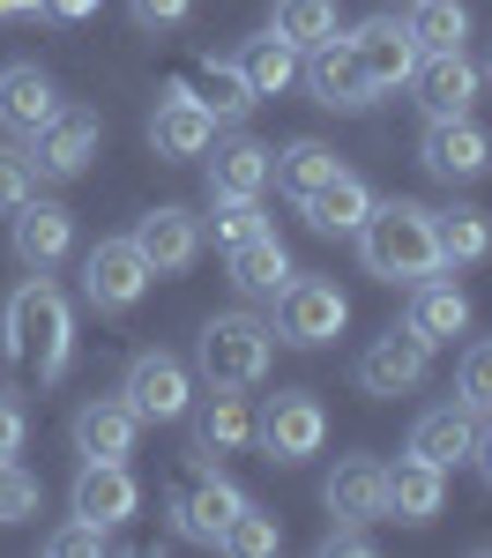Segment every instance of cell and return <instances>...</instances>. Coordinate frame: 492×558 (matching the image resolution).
Returning <instances> with one entry per match:
<instances>
[{"instance_id":"cell-1","label":"cell","mask_w":492,"mask_h":558,"mask_svg":"<svg viewBox=\"0 0 492 558\" xmlns=\"http://www.w3.org/2000/svg\"><path fill=\"white\" fill-rule=\"evenodd\" d=\"M0 336H8V357L23 365V373H38V387L68 380V365H75V305L68 291L52 283V276H23L8 305H0Z\"/></svg>"},{"instance_id":"cell-2","label":"cell","mask_w":492,"mask_h":558,"mask_svg":"<svg viewBox=\"0 0 492 558\" xmlns=\"http://www.w3.org/2000/svg\"><path fill=\"white\" fill-rule=\"evenodd\" d=\"M358 239V260H365V276H381V283H418V276H433L447 268L441 260V231H433V209L425 202H373L365 223L351 231Z\"/></svg>"},{"instance_id":"cell-3","label":"cell","mask_w":492,"mask_h":558,"mask_svg":"<svg viewBox=\"0 0 492 558\" xmlns=\"http://www.w3.org/2000/svg\"><path fill=\"white\" fill-rule=\"evenodd\" d=\"M268 357H276V336H268V320L254 313H217V320H202V336H194V380L202 387H262Z\"/></svg>"},{"instance_id":"cell-4","label":"cell","mask_w":492,"mask_h":558,"mask_svg":"<svg viewBox=\"0 0 492 558\" xmlns=\"http://www.w3.org/2000/svg\"><path fill=\"white\" fill-rule=\"evenodd\" d=\"M254 447H262L268 462H284V470L313 462V454L328 447V410H321V395H313V387H276L262 410H254Z\"/></svg>"},{"instance_id":"cell-5","label":"cell","mask_w":492,"mask_h":558,"mask_svg":"<svg viewBox=\"0 0 492 558\" xmlns=\"http://www.w3.org/2000/svg\"><path fill=\"white\" fill-rule=\"evenodd\" d=\"M344 320H351V299L328 283V276H291L284 291H276V343H291V350H321V343H336L344 336Z\"/></svg>"},{"instance_id":"cell-6","label":"cell","mask_w":492,"mask_h":558,"mask_svg":"<svg viewBox=\"0 0 492 558\" xmlns=\"http://www.w3.org/2000/svg\"><path fill=\"white\" fill-rule=\"evenodd\" d=\"M149 283H157V268L142 260L134 239H97V246L83 254V305L105 313V320L134 313V305L149 299Z\"/></svg>"},{"instance_id":"cell-7","label":"cell","mask_w":492,"mask_h":558,"mask_svg":"<svg viewBox=\"0 0 492 558\" xmlns=\"http://www.w3.org/2000/svg\"><path fill=\"white\" fill-rule=\"evenodd\" d=\"M120 395L134 402V417H142V425H179V417L194 410V365L172 357V350H134Z\"/></svg>"},{"instance_id":"cell-8","label":"cell","mask_w":492,"mask_h":558,"mask_svg":"<svg viewBox=\"0 0 492 558\" xmlns=\"http://www.w3.org/2000/svg\"><path fill=\"white\" fill-rule=\"evenodd\" d=\"M433 380V343L403 320L388 336H373V343L358 350V387L373 395V402H396V395H418V387Z\"/></svg>"},{"instance_id":"cell-9","label":"cell","mask_w":492,"mask_h":558,"mask_svg":"<svg viewBox=\"0 0 492 558\" xmlns=\"http://www.w3.org/2000/svg\"><path fill=\"white\" fill-rule=\"evenodd\" d=\"M172 529L187 536V544H202V551H217L224 544V521L247 507V492L231 484V476H217V462H202V470L187 476V484H172Z\"/></svg>"},{"instance_id":"cell-10","label":"cell","mask_w":492,"mask_h":558,"mask_svg":"<svg viewBox=\"0 0 492 558\" xmlns=\"http://www.w3.org/2000/svg\"><path fill=\"white\" fill-rule=\"evenodd\" d=\"M403 89L418 97L425 120H463V112L478 105V89H485V68H478L470 52H418V68H410Z\"/></svg>"},{"instance_id":"cell-11","label":"cell","mask_w":492,"mask_h":558,"mask_svg":"<svg viewBox=\"0 0 492 558\" xmlns=\"http://www.w3.org/2000/svg\"><path fill=\"white\" fill-rule=\"evenodd\" d=\"M418 165L441 179V186H470V179L492 172V134L463 112V120H425L418 134Z\"/></svg>"},{"instance_id":"cell-12","label":"cell","mask_w":492,"mask_h":558,"mask_svg":"<svg viewBox=\"0 0 492 558\" xmlns=\"http://www.w3.org/2000/svg\"><path fill=\"white\" fill-rule=\"evenodd\" d=\"M179 425H187V454L194 462H224V454L254 447V410H247L239 387H209V402H194Z\"/></svg>"},{"instance_id":"cell-13","label":"cell","mask_w":492,"mask_h":558,"mask_svg":"<svg viewBox=\"0 0 492 558\" xmlns=\"http://www.w3.org/2000/svg\"><path fill=\"white\" fill-rule=\"evenodd\" d=\"M299 83H307L313 105H328V112H365V105H381V89L365 83V68H358V52H351V38H344V31H336V38H321L307 52Z\"/></svg>"},{"instance_id":"cell-14","label":"cell","mask_w":492,"mask_h":558,"mask_svg":"<svg viewBox=\"0 0 492 558\" xmlns=\"http://www.w3.org/2000/svg\"><path fill=\"white\" fill-rule=\"evenodd\" d=\"M209 142H217V112L187 83H172L157 97V112H149V149H157L165 165H187V157H209Z\"/></svg>"},{"instance_id":"cell-15","label":"cell","mask_w":492,"mask_h":558,"mask_svg":"<svg viewBox=\"0 0 492 558\" xmlns=\"http://www.w3.org/2000/svg\"><path fill=\"white\" fill-rule=\"evenodd\" d=\"M60 112H68V97H60V83L45 75L38 60H15V68H0V134L31 142V134L52 128Z\"/></svg>"},{"instance_id":"cell-16","label":"cell","mask_w":492,"mask_h":558,"mask_svg":"<svg viewBox=\"0 0 492 558\" xmlns=\"http://www.w3.org/2000/svg\"><path fill=\"white\" fill-rule=\"evenodd\" d=\"M321 507H328L336 521H358V529L388 521V462H373V454H344L336 476L321 484Z\"/></svg>"},{"instance_id":"cell-17","label":"cell","mask_w":492,"mask_h":558,"mask_svg":"<svg viewBox=\"0 0 492 558\" xmlns=\"http://www.w3.org/2000/svg\"><path fill=\"white\" fill-rule=\"evenodd\" d=\"M8 223H15V231H8L15 260H23V268H38V276H52L60 260L75 254V216L60 209V202H38V194H31Z\"/></svg>"},{"instance_id":"cell-18","label":"cell","mask_w":492,"mask_h":558,"mask_svg":"<svg viewBox=\"0 0 492 558\" xmlns=\"http://www.w3.org/2000/svg\"><path fill=\"white\" fill-rule=\"evenodd\" d=\"M351 52H358V68H365V83L381 89H403L410 83V68H418V38H410V23H396V15H365L351 31Z\"/></svg>"},{"instance_id":"cell-19","label":"cell","mask_w":492,"mask_h":558,"mask_svg":"<svg viewBox=\"0 0 492 558\" xmlns=\"http://www.w3.org/2000/svg\"><path fill=\"white\" fill-rule=\"evenodd\" d=\"M128 239L142 246V260H149L157 276H187V268L202 260V216H194V209H179V202H165V209H149V216H142Z\"/></svg>"},{"instance_id":"cell-20","label":"cell","mask_w":492,"mask_h":558,"mask_svg":"<svg viewBox=\"0 0 492 558\" xmlns=\"http://www.w3.org/2000/svg\"><path fill=\"white\" fill-rule=\"evenodd\" d=\"M478 432H485V417L455 395V402L418 410V425H410V454H425L433 470H455V462H470V454H478Z\"/></svg>"},{"instance_id":"cell-21","label":"cell","mask_w":492,"mask_h":558,"mask_svg":"<svg viewBox=\"0 0 492 558\" xmlns=\"http://www.w3.org/2000/svg\"><path fill=\"white\" fill-rule=\"evenodd\" d=\"M97 142H105V120L68 105L52 128L31 134V165H38L45 179H83V172H89V157H97Z\"/></svg>"},{"instance_id":"cell-22","label":"cell","mask_w":492,"mask_h":558,"mask_svg":"<svg viewBox=\"0 0 492 558\" xmlns=\"http://www.w3.org/2000/svg\"><path fill=\"white\" fill-rule=\"evenodd\" d=\"M441 514H447V470H433L425 454L403 447L396 462H388V521H403V529H433Z\"/></svg>"},{"instance_id":"cell-23","label":"cell","mask_w":492,"mask_h":558,"mask_svg":"<svg viewBox=\"0 0 492 558\" xmlns=\"http://www.w3.org/2000/svg\"><path fill=\"white\" fill-rule=\"evenodd\" d=\"M68 514L83 521H105V529H120V521L142 514V484H134L128 462H83L75 476V492H68Z\"/></svg>"},{"instance_id":"cell-24","label":"cell","mask_w":492,"mask_h":558,"mask_svg":"<svg viewBox=\"0 0 492 558\" xmlns=\"http://www.w3.org/2000/svg\"><path fill=\"white\" fill-rule=\"evenodd\" d=\"M134 439H142V417H134L128 395H97L75 410V454L83 462H128Z\"/></svg>"},{"instance_id":"cell-25","label":"cell","mask_w":492,"mask_h":558,"mask_svg":"<svg viewBox=\"0 0 492 558\" xmlns=\"http://www.w3.org/2000/svg\"><path fill=\"white\" fill-rule=\"evenodd\" d=\"M365 209H373V186H365L358 172H344V165H336V172L299 202V216H307L321 239H351L358 223H365Z\"/></svg>"},{"instance_id":"cell-26","label":"cell","mask_w":492,"mask_h":558,"mask_svg":"<svg viewBox=\"0 0 492 558\" xmlns=\"http://www.w3.org/2000/svg\"><path fill=\"white\" fill-rule=\"evenodd\" d=\"M410 328H418L433 350L455 343V336H470V299H463V283H447L441 268L418 276V283H410Z\"/></svg>"},{"instance_id":"cell-27","label":"cell","mask_w":492,"mask_h":558,"mask_svg":"<svg viewBox=\"0 0 492 558\" xmlns=\"http://www.w3.org/2000/svg\"><path fill=\"white\" fill-rule=\"evenodd\" d=\"M224 268H231V291H239V299H276V291L299 276L276 231H254L247 246H231V254H224Z\"/></svg>"},{"instance_id":"cell-28","label":"cell","mask_w":492,"mask_h":558,"mask_svg":"<svg viewBox=\"0 0 492 558\" xmlns=\"http://www.w3.org/2000/svg\"><path fill=\"white\" fill-rule=\"evenodd\" d=\"M328 172H336V149H328V142H313V134L284 142V149H268V186H276L284 202H307Z\"/></svg>"},{"instance_id":"cell-29","label":"cell","mask_w":492,"mask_h":558,"mask_svg":"<svg viewBox=\"0 0 492 558\" xmlns=\"http://www.w3.org/2000/svg\"><path fill=\"white\" fill-rule=\"evenodd\" d=\"M299 68H307V52H299L291 38H276V31L239 45V75L254 83V97H284V89L299 83Z\"/></svg>"},{"instance_id":"cell-30","label":"cell","mask_w":492,"mask_h":558,"mask_svg":"<svg viewBox=\"0 0 492 558\" xmlns=\"http://www.w3.org/2000/svg\"><path fill=\"white\" fill-rule=\"evenodd\" d=\"M209 194H262L268 186V142L254 134H231V142H209Z\"/></svg>"},{"instance_id":"cell-31","label":"cell","mask_w":492,"mask_h":558,"mask_svg":"<svg viewBox=\"0 0 492 558\" xmlns=\"http://www.w3.org/2000/svg\"><path fill=\"white\" fill-rule=\"evenodd\" d=\"M194 97H202V105L217 112V128H239V120H247V112L262 105V97H254V83L239 75V60H217V52H209V60L194 68Z\"/></svg>"},{"instance_id":"cell-32","label":"cell","mask_w":492,"mask_h":558,"mask_svg":"<svg viewBox=\"0 0 492 558\" xmlns=\"http://www.w3.org/2000/svg\"><path fill=\"white\" fill-rule=\"evenodd\" d=\"M433 231H441V260L447 268H478L492 260V216L455 202V209H433Z\"/></svg>"},{"instance_id":"cell-33","label":"cell","mask_w":492,"mask_h":558,"mask_svg":"<svg viewBox=\"0 0 492 558\" xmlns=\"http://www.w3.org/2000/svg\"><path fill=\"white\" fill-rule=\"evenodd\" d=\"M410 38H418V52H463V38H470V8L463 0H410Z\"/></svg>"},{"instance_id":"cell-34","label":"cell","mask_w":492,"mask_h":558,"mask_svg":"<svg viewBox=\"0 0 492 558\" xmlns=\"http://www.w3.org/2000/svg\"><path fill=\"white\" fill-rule=\"evenodd\" d=\"M254 231H268L262 194H209V231H202V239H217L224 254H231V246H247Z\"/></svg>"},{"instance_id":"cell-35","label":"cell","mask_w":492,"mask_h":558,"mask_svg":"<svg viewBox=\"0 0 492 558\" xmlns=\"http://www.w3.org/2000/svg\"><path fill=\"white\" fill-rule=\"evenodd\" d=\"M217 551H231V558H268V551H284V521L262 514V507L247 499L239 514L224 521V544H217Z\"/></svg>"},{"instance_id":"cell-36","label":"cell","mask_w":492,"mask_h":558,"mask_svg":"<svg viewBox=\"0 0 492 558\" xmlns=\"http://www.w3.org/2000/svg\"><path fill=\"white\" fill-rule=\"evenodd\" d=\"M276 38H291L299 52H313L321 38H336V0H276Z\"/></svg>"},{"instance_id":"cell-37","label":"cell","mask_w":492,"mask_h":558,"mask_svg":"<svg viewBox=\"0 0 492 558\" xmlns=\"http://www.w3.org/2000/svg\"><path fill=\"white\" fill-rule=\"evenodd\" d=\"M455 395H463L478 417H492V336H478V343L463 350V365H455Z\"/></svg>"},{"instance_id":"cell-38","label":"cell","mask_w":492,"mask_h":558,"mask_svg":"<svg viewBox=\"0 0 492 558\" xmlns=\"http://www.w3.org/2000/svg\"><path fill=\"white\" fill-rule=\"evenodd\" d=\"M38 514V476L23 470V462H0V529H15V521Z\"/></svg>"},{"instance_id":"cell-39","label":"cell","mask_w":492,"mask_h":558,"mask_svg":"<svg viewBox=\"0 0 492 558\" xmlns=\"http://www.w3.org/2000/svg\"><path fill=\"white\" fill-rule=\"evenodd\" d=\"M45 551L52 558H89V551H112V529H105V521H60V529H52V536H45Z\"/></svg>"},{"instance_id":"cell-40","label":"cell","mask_w":492,"mask_h":558,"mask_svg":"<svg viewBox=\"0 0 492 558\" xmlns=\"http://www.w3.org/2000/svg\"><path fill=\"white\" fill-rule=\"evenodd\" d=\"M31 194H38V165H31L23 149H8V142H0V216H15Z\"/></svg>"},{"instance_id":"cell-41","label":"cell","mask_w":492,"mask_h":558,"mask_svg":"<svg viewBox=\"0 0 492 558\" xmlns=\"http://www.w3.org/2000/svg\"><path fill=\"white\" fill-rule=\"evenodd\" d=\"M187 15H194V0H128L134 31H179Z\"/></svg>"},{"instance_id":"cell-42","label":"cell","mask_w":492,"mask_h":558,"mask_svg":"<svg viewBox=\"0 0 492 558\" xmlns=\"http://www.w3.org/2000/svg\"><path fill=\"white\" fill-rule=\"evenodd\" d=\"M23 439H31V410H23V395H0V462H15Z\"/></svg>"},{"instance_id":"cell-43","label":"cell","mask_w":492,"mask_h":558,"mask_svg":"<svg viewBox=\"0 0 492 558\" xmlns=\"http://www.w3.org/2000/svg\"><path fill=\"white\" fill-rule=\"evenodd\" d=\"M321 558H373V536H365L358 521H328V536H321Z\"/></svg>"},{"instance_id":"cell-44","label":"cell","mask_w":492,"mask_h":558,"mask_svg":"<svg viewBox=\"0 0 492 558\" xmlns=\"http://www.w3.org/2000/svg\"><path fill=\"white\" fill-rule=\"evenodd\" d=\"M38 8L52 15V23H89V15H97L105 0H38Z\"/></svg>"},{"instance_id":"cell-45","label":"cell","mask_w":492,"mask_h":558,"mask_svg":"<svg viewBox=\"0 0 492 558\" xmlns=\"http://www.w3.org/2000/svg\"><path fill=\"white\" fill-rule=\"evenodd\" d=\"M470 470H478V484H485V492H492V425L478 432V454H470Z\"/></svg>"},{"instance_id":"cell-46","label":"cell","mask_w":492,"mask_h":558,"mask_svg":"<svg viewBox=\"0 0 492 558\" xmlns=\"http://www.w3.org/2000/svg\"><path fill=\"white\" fill-rule=\"evenodd\" d=\"M8 15H38V0H0V23H8Z\"/></svg>"},{"instance_id":"cell-47","label":"cell","mask_w":492,"mask_h":558,"mask_svg":"<svg viewBox=\"0 0 492 558\" xmlns=\"http://www.w3.org/2000/svg\"><path fill=\"white\" fill-rule=\"evenodd\" d=\"M485 83H492V60H485Z\"/></svg>"}]
</instances>
